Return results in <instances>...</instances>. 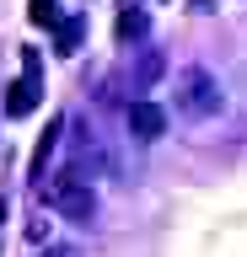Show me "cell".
Listing matches in <instances>:
<instances>
[{"mask_svg":"<svg viewBox=\"0 0 247 257\" xmlns=\"http://www.w3.org/2000/svg\"><path fill=\"white\" fill-rule=\"evenodd\" d=\"M43 198H49L54 209H59V214H70V220H92V214H97V198H92V188H86V177H75V172H59L49 182V188H43Z\"/></svg>","mask_w":247,"mask_h":257,"instance_id":"1","label":"cell"},{"mask_svg":"<svg viewBox=\"0 0 247 257\" xmlns=\"http://www.w3.org/2000/svg\"><path fill=\"white\" fill-rule=\"evenodd\" d=\"M178 107L188 112V118H210L215 107H220V91H215L210 70H188L183 75V91H178Z\"/></svg>","mask_w":247,"mask_h":257,"instance_id":"2","label":"cell"},{"mask_svg":"<svg viewBox=\"0 0 247 257\" xmlns=\"http://www.w3.org/2000/svg\"><path fill=\"white\" fill-rule=\"evenodd\" d=\"M38 102H43V70H22V80L6 91V112L11 118H27Z\"/></svg>","mask_w":247,"mask_h":257,"instance_id":"3","label":"cell"},{"mask_svg":"<svg viewBox=\"0 0 247 257\" xmlns=\"http://www.w3.org/2000/svg\"><path fill=\"white\" fill-rule=\"evenodd\" d=\"M124 118H129V134H134V140H161V134H167V112L156 107V102H129Z\"/></svg>","mask_w":247,"mask_h":257,"instance_id":"4","label":"cell"},{"mask_svg":"<svg viewBox=\"0 0 247 257\" xmlns=\"http://www.w3.org/2000/svg\"><path fill=\"white\" fill-rule=\"evenodd\" d=\"M86 38V16H65V22H54V48L59 54H75Z\"/></svg>","mask_w":247,"mask_h":257,"instance_id":"5","label":"cell"},{"mask_svg":"<svg viewBox=\"0 0 247 257\" xmlns=\"http://www.w3.org/2000/svg\"><path fill=\"white\" fill-rule=\"evenodd\" d=\"M156 75H161V54H156V48H145V54H140V70L129 75V86H134V91H145Z\"/></svg>","mask_w":247,"mask_h":257,"instance_id":"6","label":"cell"},{"mask_svg":"<svg viewBox=\"0 0 247 257\" xmlns=\"http://www.w3.org/2000/svg\"><path fill=\"white\" fill-rule=\"evenodd\" d=\"M145 27H150V22H145V11H124V16H118V43H134V38H145Z\"/></svg>","mask_w":247,"mask_h":257,"instance_id":"7","label":"cell"},{"mask_svg":"<svg viewBox=\"0 0 247 257\" xmlns=\"http://www.w3.org/2000/svg\"><path fill=\"white\" fill-rule=\"evenodd\" d=\"M38 22V27H54V22H59V11H54V0H33V11H27Z\"/></svg>","mask_w":247,"mask_h":257,"instance_id":"8","label":"cell"},{"mask_svg":"<svg viewBox=\"0 0 247 257\" xmlns=\"http://www.w3.org/2000/svg\"><path fill=\"white\" fill-rule=\"evenodd\" d=\"M43 257H81V252H70V246H54V252H43Z\"/></svg>","mask_w":247,"mask_h":257,"instance_id":"9","label":"cell"}]
</instances>
